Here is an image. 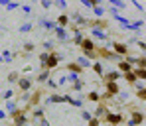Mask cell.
<instances>
[{"label":"cell","mask_w":146,"mask_h":126,"mask_svg":"<svg viewBox=\"0 0 146 126\" xmlns=\"http://www.w3.org/2000/svg\"><path fill=\"white\" fill-rule=\"evenodd\" d=\"M136 77H140V79H146V69H138L136 73H134Z\"/></svg>","instance_id":"1"},{"label":"cell","mask_w":146,"mask_h":126,"mask_svg":"<svg viewBox=\"0 0 146 126\" xmlns=\"http://www.w3.org/2000/svg\"><path fill=\"white\" fill-rule=\"evenodd\" d=\"M126 79H128V81H136V75H134V73H126Z\"/></svg>","instance_id":"3"},{"label":"cell","mask_w":146,"mask_h":126,"mask_svg":"<svg viewBox=\"0 0 146 126\" xmlns=\"http://www.w3.org/2000/svg\"><path fill=\"white\" fill-rule=\"evenodd\" d=\"M117 51H119V53H126V47H124V46H117Z\"/></svg>","instance_id":"5"},{"label":"cell","mask_w":146,"mask_h":126,"mask_svg":"<svg viewBox=\"0 0 146 126\" xmlns=\"http://www.w3.org/2000/svg\"><path fill=\"white\" fill-rule=\"evenodd\" d=\"M121 69L122 71H128L130 69V63H121Z\"/></svg>","instance_id":"2"},{"label":"cell","mask_w":146,"mask_h":126,"mask_svg":"<svg viewBox=\"0 0 146 126\" xmlns=\"http://www.w3.org/2000/svg\"><path fill=\"white\" fill-rule=\"evenodd\" d=\"M138 97H140V99H146V89H140V91H138Z\"/></svg>","instance_id":"4"}]
</instances>
